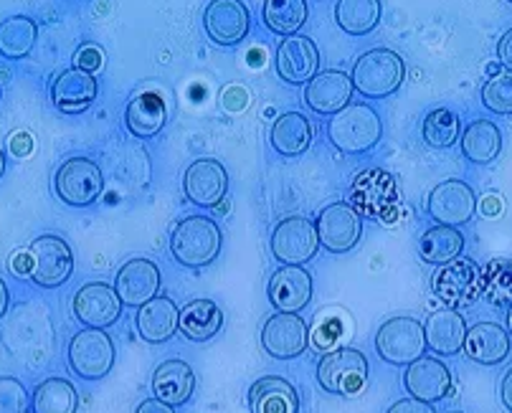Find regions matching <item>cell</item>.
I'll use <instances>...</instances> for the list:
<instances>
[{"label":"cell","mask_w":512,"mask_h":413,"mask_svg":"<svg viewBox=\"0 0 512 413\" xmlns=\"http://www.w3.org/2000/svg\"><path fill=\"white\" fill-rule=\"evenodd\" d=\"M249 408L251 413H297L300 398L292 383L267 375L249 388Z\"/></svg>","instance_id":"obj_26"},{"label":"cell","mask_w":512,"mask_h":413,"mask_svg":"<svg viewBox=\"0 0 512 413\" xmlns=\"http://www.w3.org/2000/svg\"><path fill=\"white\" fill-rule=\"evenodd\" d=\"M464 353L480 365H500L510 355V332L497 322H477L467 330Z\"/></svg>","instance_id":"obj_24"},{"label":"cell","mask_w":512,"mask_h":413,"mask_svg":"<svg viewBox=\"0 0 512 413\" xmlns=\"http://www.w3.org/2000/svg\"><path fill=\"white\" fill-rule=\"evenodd\" d=\"M269 302L277 312L297 315L305 310L312 299V277L302 267H282L269 279Z\"/></svg>","instance_id":"obj_20"},{"label":"cell","mask_w":512,"mask_h":413,"mask_svg":"<svg viewBox=\"0 0 512 413\" xmlns=\"http://www.w3.org/2000/svg\"><path fill=\"white\" fill-rule=\"evenodd\" d=\"M482 102L495 115H512V71L495 74L482 89Z\"/></svg>","instance_id":"obj_40"},{"label":"cell","mask_w":512,"mask_h":413,"mask_svg":"<svg viewBox=\"0 0 512 413\" xmlns=\"http://www.w3.org/2000/svg\"><path fill=\"white\" fill-rule=\"evenodd\" d=\"M462 249L464 236L452 226H431L419 241V256L426 264H434V267H444L449 261L459 259Z\"/></svg>","instance_id":"obj_33"},{"label":"cell","mask_w":512,"mask_h":413,"mask_svg":"<svg viewBox=\"0 0 512 413\" xmlns=\"http://www.w3.org/2000/svg\"><path fill=\"white\" fill-rule=\"evenodd\" d=\"M404 386L416 401H444L452 393V373H449V368L442 360L419 358L406 368Z\"/></svg>","instance_id":"obj_21"},{"label":"cell","mask_w":512,"mask_h":413,"mask_svg":"<svg viewBox=\"0 0 512 413\" xmlns=\"http://www.w3.org/2000/svg\"><path fill=\"white\" fill-rule=\"evenodd\" d=\"M502 150V132L495 122L477 120L462 132V153L472 163L487 165L500 155Z\"/></svg>","instance_id":"obj_32"},{"label":"cell","mask_w":512,"mask_h":413,"mask_svg":"<svg viewBox=\"0 0 512 413\" xmlns=\"http://www.w3.org/2000/svg\"><path fill=\"white\" fill-rule=\"evenodd\" d=\"M449 413H462V411H449Z\"/></svg>","instance_id":"obj_51"},{"label":"cell","mask_w":512,"mask_h":413,"mask_svg":"<svg viewBox=\"0 0 512 413\" xmlns=\"http://www.w3.org/2000/svg\"><path fill=\"white\" fill-rule=\"evenodd\" d=\"M170 251L183 267H206L221 254V231L206 216H188L175 226L170 236Z\"/></svg>","instance_id":"obj_3"},{"label":"cell","mask_w":512,"mask_h":413,"mask_svg":"<svg viewBox=\"0 0 512 413\" xmlns=\"http://www.w3.org/2000/svg\"><path fill=\"white\" fill-rule=\"evenodd\" d=\"M317 239L330 254H345L353 249L363 234V218L350 203H333L317 216Z\"/></svg>","instance_id":"obj_12"},{"label":"cell","mask_w":512,"mask_h":413,"mask_svg":"<svg viewBox=\"0 0 512 413\" xmlns=\"http://www.w3.org/2000/svg\"><path fill=\"white\" fill-rule=\"evenodd\" d=\"M312 125L305 115L300 112H287V115L277 117L272 125V147L284 158H295V155L307 153V147L312 142Z\"/></svg>","instance_id":"obj_30"},{"label":"cell","mask_w":512,"mask_h":413,"mask_svg":"<svg viewBox=\"0 0 512 413\" xmlns=\"http://www.w3.org/2000/svg\"><path fill=\"white\" fill-rule=\"evenodd\" d=\"M54 191L66 206L87 208L102 196L104 175L99 165L89 158H71L56 170Z\"/></svg>","instance_id":"obj_9"},{"label":"cell","mask_w":512,"mask_h":413,"mask_svg":"<svg viewBox=\"0 0 512 413\" xmlns=\"http://www.w3.org/2000/svg\"><path fill=\"white\" fill-rule=\"evenodd\" d=\"M97 89V79L92 74L71 66V69L61 71L51 84V102L64 115H79L97 99Z\"/></svg>","instance_id":"obj_23"},{"label":"cell","mask_w":512,"mask_h":413,"mask_svg":"<svg viewBox=\"0 0 512 413\" xmlns=\"http://www.w3.org/2000/svg\"><path fill=\"white\" fill-rule=\"evenodd\" d=\"M221 325H224V315H221L216 302H211V299H193L180 312L178 330L188 340H193V343H206V340L218 335Z\"/></svg>","instance_id":"obj_31"},{"label":"cell","mask_w":512,"mask_h":413,"mask_svg":"<svg viewBox=\"0 0 512 413\" xmlns=\"http://www.w3.org/2000/svg\"><path fill=\"white\" fill-rule=\"evenodd\" d=\"M196 388V373L183 360H165L158 365L153 375V393L158 401L168 403V406H180L193 396Z\"/></svg>","instance_id":"obj_28"},{"label":"cell","mask_w":512,"mask_h":413,"mask_svg":"<svg viewBox=\"0 0 512 413\" xmlns=\"http://www.w3.org/2000/svg\"><path fill=\"white\" fill-rule=\"evenodd\" d=\"M317 381L333 396L353 398L368 381V360L353 348L330 350L317 365Z\"/></svg>","instance_id":"obj_6"},{"label":"cell","mask_w":512,"mask_h":413,"mask_svg":"<svg viewBox=\"0 0 512 413\" xmlns=\"http://www.w3.org/2000/svg\"><path fill=\"white\" fill-rule=\"evenodd\" d=\"M474 211H477V198H474L472 188L462 180H444L429 196V216L439 226L459 229V226L472 221Z\"/></svg>","instance_id":"obj_13"},{"label":"cell","mask_w":512,"mask_h":413,"mask_svg":"<svg viewBox=\"0 0 512 413\" xmlns=\"http://www.w3.org/2000/svg\"><path fill=\"white\" fill-rule=\"evenodd\" d=\"M350 206L360 216L376 218V221H393L401 206V191L388 170L368 168L350 185Z\"/></svg>","instance_id":"obj_2"},{"label":"cell","mask_w":512,"mask_h":413,"mask_svg":"<svg viewBox=\"0 0 512 413\" xmlns=\"http://www.w3.org/2000/svg\"><path fill=\"white\" fill-rule=\"evenodd\" d=\"M482 294L495 307H512V259H492L482 272Z\"/></svg>","instance_id":"obj_38"},{"label":"cell","mask_w":512,"mask_h":413,"mask_svg":"<svg viewBox=\"0 0 512 413\" xmlns=\"http://www.w3.org/2000/svg\"><path fill=\"white\" fill-rule=\"evenodd\" d=\"M500 396H502V403H505V408H507V411L512 413V368L507 370V373H505V378H502Z\"/></svg>","instance_id":"obj_47"},{"label":"cell","mask_w":512,"mask_h":413,"mask_svg":"<svg viewBox=\"0 0 512 413\" xmlns=\"http://www.w3.org/2000/svg\"><path fill=\"white\" fill-rule=\"evenodd\" d=\"M376 350L386 363L411 365L424 358L426 335L416 317H393L383 322L376 335Z\"/></svg>","instance_id":"obj_8"},{"label":"cell","mask_w":512,"mask_h":413,"mask_svg":"<svg viewBox=\"0 0 512 413\" xmlns=\"http://www.w3.org/2000/svg\"><path fill=\"white\" fill-rule=\"evenodd\" d=\"M135 413H175V411H173V406L158 401V398H148V401H142L140 406H137Z\"/></svg>","instance_id":"obj_46"},{"label":"cell","mask_w":512,"mask_h":413,"mask_svg":"<svg viewBox=\"0 0 512 413\" xmlns=\"http://www.w3.org/2000/svg\"><path fill=\"white\" fill-rule=\"evenodd\" d=\"M310 343V330L300 315H277L269 317L262 327V345L272 358L292 360L302 355Z\"/></svg>","instance_id":"obj_14"},{"label":"cell","mask_w":512,"mask_h":413,"mask_svg":"<svg viewBox=\"0 0 512 413\" xmlns=\"http://www.w3.org/2000/svg\"><path fill=\"white\" fill-rule=\"evenodd\" d=\"M381 117L368 104H348L327 122V137L345 155H363L381 140Z\"/></svg>","instance_id":"obj_1"},{"label":"cell","mask_w":512,"mask_h":413,"mask_svg":"<svg viewBox=\"0 0 512 413\" xmlns=\"http://www.w3.org/2000/svg\"><path fill=\"white\" fill-rule=\"evenodd\" d=\"M320 249L315 223L305 216H289L272 231V254L284 267H302Z\"/></svg>","instance_id":"obj_11"},{"label":"cell","mask_w":512,"mask_h":413,"mask_svg":"<svg viewBox=\"0 0 512 413\" xmlns=\"http://www.w3.org/2000/svg\"><path fill=\"white\" fill-rule=\"evenodd\" d=\"M206 33L211 36L213 44L234 46L244 41L249 33V13L241 6L239 0H216L206 8Z\"/></svg>","instance_id":"obj_22"},{"label":"cell","mask_w":512,"mask_h":413,"mask_svg":"<svg viewBox=\"0 0 512 413\" xmlns=\"http://www.w3.org/2000/svg\"><path fill=\"white\" fill-rule=\"evenodd\" d=\"M183 191H186L188 201L201 208L221 206V201L229 193V175H226V168L218 160H196L186 170Z\"/></svg>","instance_id":"obj_16"},{"label":"cell","mask_w":512,"mask_h":413,"mask_svg":"<svg viewBox=\"0 0 512 413\" xmlns=\"http://www.w3.org/2000/svg\"><path fill=\"white\" fill-rule=\"evenodd\" d=\"M277 74L287 84H310L320 71V51L307 36H289L277 49Z\"/></svg>","instance_id":"obj_15"},{"label":"cell","mask_w":512,"mask_h":413,"mask_svg":"<svg viewBox=\"0 0 512 413\" xmlns=\"http://www.w3.org/2000/svg\"><path fill=\"white\" fill-rule=\"evenodd\" d=\"M77 388L66 378H49L31 396L33 413H77Z\"/></svg>","instance_id":"obj_34"},{"label":"cell","mask_w":512,"mask_h":413,"mask_svg":"<svg viewBox=\"0 0 512 413\" xmlns=\"http://www.w3.org/2000/svg\"><path fill=\"white\" fill-rule=\"evenodd\" d=\"M424 140L426 145L444 150L452 147L454 142L462 140V130H459V117L452 109H434L424 120Z\"/></svg>","instance_id":"obj_39"},{"label":"cell","mask_w":512,"mask_h":413,"mask_svg":"<svg viewBox=\"0 0 512 413\" xmlns=\"http://www.w3.org/2000/svg\"><path fill=\"white\" fill-rule=\"evenodd\" d=\"M115 292L122 299V305L145 307L148 302H153L160 292L158 264L150 259H130L117 272Z\"/></svg>","instance_id":"obj_18"},{"label":"cell","mask_w":512,"mask_h":413,"mask_svg":"<svg viewBox=\"0 0 512 413\" xmlns=\"http://www.w3.org/2000/svg\"><path fill=\"white\" fill-rule=\"evenodd\" d=\"M307 21V3L305 0H269L264 3V23L274 33L282 36H297Z\"/></svg>","instance_id":"obj_37"},{"label":"cell","mask_w":512,"mask_h":413,"mask_svg":"<svg viewBox=\"0 0 512 413\" xmlns=\"http://www.w3.org/2000/svg\"><path fill=\"white\" fill-rule=\"evenodd\" d=\"M8 305H11V292H8L6 282L0 279V317H6Z\"/></svg>","instance_id":"obj_48"},{"label":"cell","mask_w":512,"mask_h":413,"mask_svg":"<svg viewBox=\"0 0 512 413\" xmlns=\"http://www.w3.org/2000/svg\"><path fill=\"white\" fill-rule=\"evenodd\" d=\"M497 59H500V64L507 71H512V28L502 36L500 44H497Z\"/></svg>","instance_id":"obj_44"},{"label":"cell","mask_w":512,"mask_h":413,"mask_svg":"<svg viewBox=\"0 0 512 413\" xmlns=\"http://www.w3.org/2000/svg\"><path fill=\"white\" fill-rule=\"evenodd\" d=\"M386 413H434L431 403L416 401V398H404V401H396Z\"/></svg>","instance_id":"obj_43"},{"label":"cell","mask_w":512,"mask_h":413,"mask_svg":"<svg viewBox=\"0 0 512 413\" xmlns=\"http://www.w3.org/2000/svg\"><path fill=\"white\" fill-rule=\"evenodd\" d=\"M28 391L21 381L6 375L0 378V413H28Z\"/></svg>","instance_id":"obj_41"},{"label":"cell","mask_w":512,"mask_h":413,"mask_svg":"<svg viewBox=\"0 0 512 413\" xmlns=\"http://www.w3.org/2000/svg\"><path fill=\"white\" fill-rule=\"evenodd\" d=\"M31 147H33V142H31V137L26 135V132H16V135H13L11 153L16 155V158H26V155L31 153Z\"/></svg>","instance_id":"obj_45"},{"label":"cell","mask_w":512,"mask_h":413,"mask_svg":"<svg viewBox=\"0 0 512 413\" xmlns=\"http://www.w3.org/2000/svg\"><path fill=\"white\" fill-rule=\"evenodd\" d=\"M165 120H168V109H165V102L158 94H137L125 107L127 130H130V135L140 137V140H150V137L158 135L165 127Z\"/></svg>","instance_id":"obj_29"},{"label":"cell","mask_w":512,"mask_h":413,"mask_svg":"<svg viewBox=\"0 0 512 413\" xmlns=\"http://www.w3.org/2000/svg\"><path fill=\"white\" fill-rule=\"evenodd\" d=\"M39 39V28L28 16H11L0 23V56L6 59H23L31 54L33 44Z\"/></svg>","instance_id":"obj_36"},{"label":"cell","mask_w":512,"mask_h":413,"mask_svg":"<svg viewBox=\"0 0 512 413\" xmlns=\"http://www.w3.org/2000/svg\"><path fill=\"white\" fill-rule=\"evenodd\" d=\"M426 348L436 355H454L464 348L467 340V322L457 310H436L424 325Z\"/></svg>","instance_id":"obj_25"},{"label":"cell","mask_w":512,"mask_h":413,"mask_svg":"<svg viewBox=\"0 0 512 413\" xmlns=\"http://www.w3.org/2000/svg\"><path fill=\"white\" fill-rule=\"evenodd\" d=\"M74 317L82 325L102 330V327L112 325L122 312V299L117 297L115 287H109L104 282H89L74 294Z\"/></svg>","instance_id":"obj_17"},{"label":"cell","mask_w":512,"mask_h":413,"mask_svg":"<svg viewBox=\"0 0 512 413\" xmlns=\"http://www.w3.org/2000/svg\"><path fill=\"white\" fill-rule=\"evenodd\" d=\"M507 332H510V337H512V307H510V312H507Z\"/></svg>","instance_id":"obj_50"},{"label":"cell","mask_w":512,"mask_h":413,"mask_svg":"<svg viewBox=\"0 0 512 413\" xmlns=\"http://www.w3.org/2000/svg\"><path fill=\"white\" fill-rule=\"evenodd\" d=\"M335 21L350 36H365L381 21L378 0H340L335 6Z\"/></svg>","instance_id":"obj_35"},{"label":"cell","mask_w":512,"mask_h":413,"mask_svg":"<svg viewBox=\"0 0 512 413\" xmlns=\"http://www.w3.org/2000/svg\"><path fill=\"white\" fill-rule=\"evenodd\" d=\"M104 64V49L97 44H82L74 54V69L87 71V74H97Z\"/></svg>","instance_id":"obj_42"},{"label":"cell","mask_w":512,"mask_h":413,"mask_svg":"<svg viewBox=\"0 0 512 413\" xmlns=\"http://www.w3.org/2000/svg\"><path fill=\"white\" fill-rule=\"evenodd\" d=\"M69 365L84 381H99L115 365V343L104 330L84 327L71 337Z\"/></svg>","instance_id":"obj_10"},{"label":"cell","mask_w":512,"mask_h":413,"mask_svg":"<svg viewBox=\"0 0 512 413\" xmlns=\"http://www.w3.org/2000/svg\"><path fill=\"white\" fill-rule=\"evenodd\" d=\"M180 327V312L173 299L155 297L137 312V332L145 343H165Z\"/></svg>","instance_id":"obj_27"},{"label":"cell","mask_w":512,"mask_h":413,"mask_svg":"<svg viewBox=\"0 0 512 413\" xmlns=\"http://www.w3.org/2000/svg\"><path fill=\"white\" fill-rule=\"evenodd\" d=\"M3 173H6V155L0 150V178H3Z\"/></svg>","instance_id":"obj_49"},{"label":"cell","mask_w":512,"mask_h":413,"mask_svg":"<svg viewBox=\"0 0 512 413\" xmlns=\"http://www.w3.org/2000/svg\"><path fill=\"white\" fill-rule=\"evenodd\" d=\"M431 289H434V297L447 305V310H457V307L472 305L482 294V272L472 259L459 256L436 269Z\"/></svg>","instance_id":"obj_7"},{"label":"cell","mask_w":512,"mask_h":413,"mask_svg":"<svg viewBox=\"0 0 512 413\" xmlns=\"http://www.w3.org/2000/svg\"><path fill=\"white\" fill-rule=\"evenodd\" d=\"M353 77L340 69L322 71L307 84L305 102L317 115H338L353 99Z\"/></svg>","instance_id":"obj_19"},{"label":"cell","mask_w":512,"mask_h":413,"mask_svg":"<svg viewBox=\"0 0 512 413\" xmlns=\"http://www.w3.org/2000/svg\"><path fill=\"white\" fill-rule=\"evenodd\" d=\"M26 261V277H31L33 284L44 289L61 287L74 272V254H71L69 244L59 236H39L28 246Z\"/></svg>","instance_id":"obj_5"},{"label":"cell","mask_w":512,"mask_h":413,"mask_svg":"<svg viewBox=\"0 0 512 413\" xmlns=\"http://www.w3.org/2000/svg\"><path fill=\"white\" fill-rule=\"evenodd\" d=\"M404 74L401 56L393 54L391 49H371L355 61L353 84L363 97L383 99L401 87Z\"/></svg>","instance_id":"obj_4"}]
</instances>
